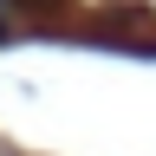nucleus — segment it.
I'll return each instance as SVG.
<instances>
[{"mask_svg":"<svg viewBox=\"0 0 156 156\" xmlns=\"http://www.w3.org/2000/svg\"><path fill=\"white\" fill-rule=\"evenodd\" d=\"M0 33H7V0H0Z\"/></svg>","mask_w":156,"mask_h":156,"instance_id":"f257e3e1","label":"nucleus"}]
</instances>
